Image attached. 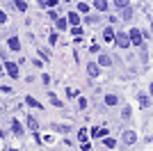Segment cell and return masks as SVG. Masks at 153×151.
<instances>
[{
    "mask_svg": "<svg viewBox=\"0 0 153 151\" xmlns=\"http://www.w3.org/2000/svg\"><path fill=\"white\" fill-rule=\"evenodd\" d=\"M16 9H21V12H25V9H27V2H23V0H21V2H16Z\"/></svg>",
    "mask_w": 153,
    "mask_h": 151,
    "instance_id": "obj_20",
    "label": "cell"
},
{
    "mask_svg": "<svg viewBox=\"0 0 153 151\" xmlns=\"http://www.w3.org/2000/svg\"><path fill=\"white\" fill-rule=\"evenodd\" d=\"M51 101H53V103H55V105H57V108L62 105V103H59V99H57V96H55V94H51Z\"/></svg>",
    "mask_w": 153,
    "mask_h": 151,
    "instance_id": "obj_25",
    "label": "cell"
},
{
    "mask_svg": "<svg viewBox=\"0 0 153 151\" xmlns=\"http://www.w3.org/2000/svg\"><path fill=\"white\" fill-rule=\"evenodd\" d=\"M130 114H133V112H130V108H123V112H121L123 119H130Z\"/></svg>",
    "mask_w": 153,
    "mask_h": 151,
    "instance_id": "obj_21",
    "label": "cell"
},
{
    "mask_svg": "<svg viewBox=\"0 0 153 151\" xmlns=\"http://www.w3.org/2000/svg\"><path fill=\"white\" fill-rule=\"evenodd\" d=\"M87 73H89L91 78H94V76H98V64H94V62H91L89 67H87Z\"/></svg>",
    "mask_w": 153,
    "mask_h": 151,
    "instance_id": "obj_12",
    "label": "cell"
},
{
    "mask_svg": "<svg viewBox=\"0 0 153 151\" xmlns=\"http://www.w3.org/2000/svg\"><path fill=\"white\" fill-rule=\"evenodd\" d=\"M103 37H105V41H110V44H112V41H117V32L108 28V30L103 32Z\"/></svg>",
    "mask_w": 153,
    "mask_h": 151,
    "instance_id": "obj_5",
    "label": "cell"
},
{
    "mask_svg": "<svg viewBox=\"0 0 153 151\" xmlns=\"http://www.w3.org/2000/svg\"><path fill=\"white\" fill-rule=\"evenodd\" d=\"M105 103H108V105H117V103H119V96L108 94V96H105Z\"/></svg>",
    "mask_w": 153,
    "mask_h": 151,
    "instance_id": "obj_10",
    "label": "cell"
},
{
    "mask_svg": "<svg viewBox=\"0 0 153 151\" xmlns=\"http://www.w3.org/2000/svg\"><path fill=\"white\" fill-rule=\"evenodd\" d=\"M78 12H89V5L87 2H78Z\"/></svg>",
    "mask_w": 153,
    "mask_h": 151,
    "instance_id": "obj_18",
    "label": "cell"
},
{
    "mask_svg": "<svg viewBox=\"0 0 153 151\" xmlns=\"http://www.w3.org/2000/svg\"><path fill=\"white\" fill-rule=\"evenodd\" d=\"M69 23L73 25V28H78V23H80V16H78V12H69Z\"/></svg>",
    "mask_w": 153,
    "mask_h": 151,
    "instance_id": "obj_6",
    "label": "cell"
},
{
    "mask_svg": "<svg viewBox=\"0 0 153 151\" xmlns=\"http://www.w3.org/2000/svg\"><path fill=\"white\" fill-rule=\"evenodd\" d=\"M9 48H12V50H19L21 48V41L16 37H12V39H9Z\"/></svg>",
    "mask_w": 153,
    "mask_h": 151,
    "instance_id": "obj_13",
    "label": "cell"
},
{
    "mask_svg": "<svg viewBox=\"0 0 153 151\" xmlns=\"http://www.w3.org/2000/svg\"><path fill=\"white\" fill-rule=\"evenodd\" d=\"M25 103H27V105H32V108H41V103H37V101L32 99V96H27V99H25Z\"/></svg>",
    "mask_w": 153,
    "mask_h": 151,
    "instance_id": "obj_17",
    "label": "cell"
},
{
    "mask_svg": "<svg viewBox=\"0 0 153 151\" xmlns=\"http://www.w3.org/2000/svg\"><path fill=\"white\" fill-rule=\"evenodd\" d=\"M128 34H130V41H133V46H142V32H140V30H130Z\"/></svg>",
    "mask_w": 153,
    "mask_h": 151,
    "instance_id": "obj_3",
    "label": "cell"
},
{
    "mask_svg": "<svg viewBox=\"0 0 153 151\" xmlns=\"http://www.w3.org/2000/svg\"><path fill=\"white\" fill-rule=\"evenodd\" d=\"M121 140H123V144H133V142H137V135H135V131H126L121 135Z\"/></svg>",
    "mask_w": 153,
    "mask_h": 151,
    "instance_id": "obj_2",
    "label": "cell"
},
{
    "mask_svg": "<svg viewBox=\"0 0 153 151\" xmlns=\"http://www.w3.org/2000/svg\"><path fill=\"white\" fill-rule=\"evenodd\" d=\"M27 128H32V131H37V128H39V121L37 119H34V117H27Z\"/></svg>",
    "mask_w": 153,
    "mask_h": 151,
    "instance_id": "obj_11",
    "label": "cell"
},
{
    "mask_svg": "<svg viewBox=\"0 0 153 151\" xmlns=\"http://www.w3.org/2000/svg\"><path fill=\"white\" fill-rule=\"evenodd\" d=\"M91 138H108L105 128H91Z\"/></svg>",
    "mask_w": 153,
    "mask_h": 151,
    "instance_id": "obj_8",
    "label": "cell"
},
{
    "mask_svg": "<svg viewBox=\"0 0 153 151\" xmlns=\"http://www.w3.org/2000/svg\"><path fill=\"white\" fill-rule=\"evenodd\" d=\"M130 44H133V41H130V34H126V32H117V46H119V48H128Z\"/></svg>",
    "mask_w": 153,
    "mask_h": 151,
    "instance_id": "obj_1",
    "label": "cell"
},
{
    "mask_svg": "<svg viewBox=\"0 0 153 151\" xmlns=\"http://www.w3.org/2000/svg\"><path fill=\"white\" fill-rule=\"evenodd\" d=\"M130 16H133V9H130V7H126V9H123V19H130Z\"/></svg>",
    "mask_w": 153,
    "mask_h": 151,
    "instance_id": "obj_24",
    "label": "cell"
},
{
    "mask_svg": "<svg viewBox=\"0 0 153 151\" xmlns=\"http://www.w3.org/2000/svg\"><path fill=\"white\" fill-rule=\"evenodd\" d=\"M7 73L12 76V78H19V64H14V62H7Z\"/></svg>",
    "mask_w": 153,
    "mask_h": 151,
    "instance_id": "obj_4",
    "label": "cell"
},
{
    "mask_svg": "<svg viewBox=\"0 0 153 151\" xmlns=\"http://www.w3.org/2000/svg\"><path fill=\"white\" fill-rule=\"evenodd\" d=\"M94 7L98 9V12H105V9H108V2H103V0H96V2H94Z\"/></svg>",
    "mask_w": 153,
    "mask_h": 151,
    "instance_id": "obj_14",
    "label": "cell"
},
{
    "mask_svg": "<svg viewBox=\"0 0 153 151\" xmlns=\"http://www.w3.org/2000/svg\"><path fill=\"white\" fill-rule=\"evenodd\" d=\"M12 131L16 133V135H21V133H23V126H21L19 121H14V124H12Z\"/></svg>",
    "mask_w": 153,
    "mask_h": 151,
    "instance_id": "obj_16",
    "label": "cell"
},
{
    "mask_svg": "<svg viewBox=\"0 0 153 151\" xmlns=\"http://www.w3.org/2000/svg\"><path fill=\"white\" fill-rule=\"evenodd\" d=\"M114 5H117V7H119V9H126V7H130V5H128V2H123V0H117Z\"/></svg>",
    "mask_w": 153,
    "mask_h": 151,
    "instance_id": "obj_22",
    "label": "cell"
},
{
    "mask_svg": "<svg viewBox=\"0 0 153 151\" xmlns=\"http://www.w3.org/2000/svg\"><path fill=\"white\" fill-rule=\"evenodd\" d=\"M103 144L108 147V149H114V144H117V142H114V140H112V138H110V135H108V138L103 140Z\"/></svg>",
    "mask_w": 153,
    "mask_h": 151,
    "instance_id": "obj_15",
    "label": "cell"
},
{
    "mask_svg": "<svg viewBox=\"0 0 153 151\" xmlns=\"http://www.w3.org/2000/svg\"><path fill=\"white\" fill-rule=\"evenodd\" d=\"M98 67H112V57H110V55H101V60H98Z\"/></svg>",
    "mask_w": 153,
    "mask_h": 151,
    "instance_id": "obj_7",
    "label": "cell"
},
{
    "mask_svg": "<svg viewBox=\"0 0 153 151\" xmlns=\"http://www.w3.org/2000/svg\"><path fill=\"white\" fill-rule=\"evenodd\" d=\"M57 30H66V21L64 19H57Z\"/></svg>",
    "mask_w": 153,
    "mask_h": 151,
    "instance_id": "obj_19",
    "label": "cell"
},
{
    "mask_svg": "<svg viewBox=\"0 0 153 151\" xmlns=\"http://www.w3.org/2000/svg\"><path fill=\"white\" fill-rule=\"evenodd\" d=\"M78 138H80V140H82V144H85V142H87V131H85V128H82V131H80V133H78Z\"/></svg>",
    "mask_w": 153,
    "mask_h": 151,
    "instance_id": "obj_23",
    "label": "cell"
},
{
    "mask_svg": "<svg viewBox=\"0 0 153 151\" xmlns=\"http://www.w3.org/2000/svg\"><path fill=\"white\" fill-rule=\"evenodd\" d=\"M140 105H142V108H149V105H151V96L140 94Z\"/></svg>",
    "mask_w": 153,
    "mask_h": 151,
    "instance_id": "obj_9",
    "label": "cell"
}]
</instances>
